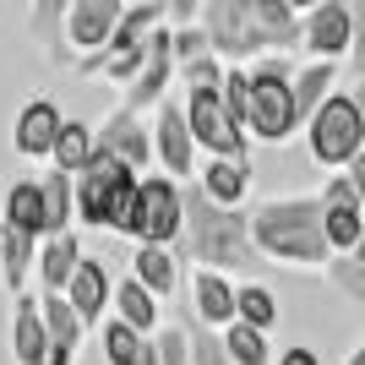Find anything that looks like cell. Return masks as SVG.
Wrapping results in <instances>:
<instances>
[{
  "label": "cell",
  "instance_id": "6da1fadb",
  "mask_svg": "<svg viewBox=\"0 0 365 365\" xmlns=\"http://www.w3.org/2000/svg\"><path fill=\"white\" fill-rule=\"evenodd\" d=\"M327 207L322 197H273L251 207V240L262 262L278 267H300V273H327L333 267V245H327Z\"/></svg>",
  "mask_w": 365,
  "mask_h": 365
},
{
  "label": "cell",
  "instance_id": "7a4b0ae2",
  "mask_svg": "<svg viewBox=\"0 0 365 365\" xmlns=\"http://www.w3.org/2000/svg\"><path fill=\"white\" fill-rule=\"evenodd\" d=\"M180 251L197 267H213V273H257L262 251L251 240V213L240 207H218L197 180L185 185V235Z\"/></svg>",
  "mask_w": 365,
  "mask_h": 365
},
{
  "label": "cell",
  "instance_id": "3957f363",
  "mask_svg": "<svg viewBox=\"0 0 365 365\" xmlns=\"http://www.w3.org/2000/svg\"><path fill=\"white\" fill-rule=\"evenodd\" d=\"M245 131L257 142H273V148H284L294 131H305L300 109H294L289 55H262V61L251 66V115H245Z\"/></svg>",
  "mask_w": 365,
  "mask_h": 365
},
{
  "label": "cell",
  "instance_id": "277c9868",
  "mask_svg": "<svg viewBox=\"0 0 365 365\" xmlns=\"http://www.w3.org/2000/svg\"><path fill=\"white\" fill-rule=\"evenodd\" d=\"M137 185H142L137 169H125L120 158H109V153L98 148V158L76 175V218L88 229H115V235H125Z\"/></svg>",
  "mask_w": 365,
  "mask_h": 365
},
{
  "label": "cell",
  "instance_id": "5b68a950",
  "mask_svg": "<svg viewBox=\"0 0 365 365\" xmlns=\"http://www.w3.org/2000/svg\"><path fill=\"white\" fill-rule=\"evenodd\" d=\"M305 153L317 169H349L365 153V115L354 104V93H333L327 104L305 125Z\"/></svg>",
  "mask_w": 365,
  "mask_h": 365
},
{
  "label": "cell",
  "instance_id": "8992f818",
  "mask_svg": "<svg viewBox=\"0 0 365 365\" xmlns=\"http://www.w3.org/2000/svg\"><path fill=\"white\" fill-rule=\"evenodd\" d=\"M185 235V185L169 175H142L137 202H131V224L125 240L137 245H180Z\"/></svg>",
  "mask_w": 365,
  "mask_h": 365
},
{
  "label": "cell",
  "instance_id": "52a82bcc",
  "mask_svg": "<svg viewBox=\"0 0 365 365\" xmlns=\"http://www.w3.org/2000/svg\"><path fill=\"white\" fill-rule=\"evenodd\" d=\"M185 120L207 158H251V131H245L224 104V88H191L185 93Z\"/></svg>",
  "mask_w": 365,
  "mask_h": 365
},
{
  "label": "cell",
  "instance_id": "ba28073f",
  "mask_svg": "<svg viewBox=\"0 0 365 365\" xmlns=\"http://www.w3.org/2000/svg\"><path fill=\"white\" fill-rule=\"evenodd\" d=\"M202 28L213 38V55L224 66H257L262 61V33H257V0H207Z\"/></svg>",
  "mask_w": 365,
  "mask_h": 365
},
{
  "label": "cell",
  "instance_id": "9c48e42d",
  "mask_svg": "<svg viewBox=\"0 0 365 365\" xmlns=\"http://www.w3.org/2000/svg\"><path fill=\"white\" fill-rule=\"evenodd\" d=\"M153 153H158V175L191 185L197 180V137H191V120H185V104L164 98L153 109Z\"/></svg>",
  "mask_w": 365,
  "mask_h": 365
},
{
  "label": "cell",
  "instance_id": "30bf717a",
  "mask_svg": "<svg viewBox=\"0 0 365 365\" xmlns=\"http://www.w3.org/2000/svg\"><path fill=\"white\" fill-rule=\"evenodd\" d=\"M131 11V0H76L71 11H66V49H71V66L109 49L115 28H120V16Z\"/></svg>",
  "mask_w": 365,
  "mask_h": 365
},
{
  "label": "cell",
  "instance_id": "8fae6325",
  "mask_svg": "<svg viewBox=\"0 0 365 365\" xmlns=\"http://www.w3.org/2000/svg\"><path fill=\"white\" fill-rule=\"evenodd\" d=\"M175 76H180V61H175V28H153V38H148V66H142L137 71V82H131V88H125V98L120 104L125 109H158L169 98V82H175Z\"/></svg>",
  "mask_w": 365,
  "mask_h": 365
},
{
  "label": "cell",
  "instance_id": "7c38bea8",
  "mask_svg": "<svg viewBox=\"0 0 365 365\" xmlns=\"http://www.w3.org/2000/svg\"><path fill=\"white\" fill-rule=\"evenodd\" d=\"M305 55H311V61H338V66L354 55L349 0H322L317 11H305Z\"/></svg>",
  "mask_w": 365,
  "mask_h": 365
},
{
  "label": "cell",
  "instance_id": "4fadbf2b",
  "mask_svg": "<svg viewBox=\"0 0 365 365\" xmlns=\"http://www.w3.org/2000/svg\"><path fill=\"white\" fill-rule=\"evenodd\" d=\"M98 148H104L109 158H120L125 169H137V175H153V164H158L148 120H142L137 109H125V104L115 109V115H104V125H98Z\"/></svg>",
  "mask_w": 365,
  "mask_h": 365
},
{
  "label": "cell",
  "instance_id": "5bb4252c",
  "mask_svg": "<svg viewBox=\"0 0 365 365\" xmlns=\"http://www.w3.org/2000/svg\"><path fill=\"white\" fill-rule=\"evenodd\" d=\"M322 207H327V245H333V257H349L360 251L365 240V207H360V191L349 185V175H333V180L322 185Z\"/></svg>",
  "mask_w": 365,
  "mask_h": 365
},
{
  "label": "cell",
  "instance_id": "9a60e30c",
  "mask_svg": "<svg viewBox=\"0 0 365 365\" xmlns=\"http://www.w3.org/2000/svg\"><path fill=\"white\" fill-rule=\"evenodd\" d=\"M61 104L55 98H44V93H33L28 104L16 109V125H11V148L22 153V158H38V164H49L55 158V142H61Z\"/></svg>",
  "mask_w": 365,
  "mask_h": 365
},
{
  "label": "cell",
  "instance_id": "2e32d148",
  "mask_svg": "<svg viewBox=\"0 0 365 365\" xmlns=\"http://www.w3.org/2000/svg\"><path fill=\"white\" fill-rule=\"evenodd\" d=\"M16 365H49V327H44V305L38 294H16L11 300V327H6Z\"/></svg>",
  "mask_w": 365,
  "mask_h": 365
},
{
  "label": "cell",
  "instance_id": "e0dca14e",
  "mask_svg": "<svg viewBox=\"0 0 365 365\" xmlns=\"http://www.w3.org/2000/svg\"><path fill=\"white\" fill-rule=\"evenodd\" d=\"M82 240H76V229L71 235H49L44 245H38V294H66L71 289V278H76V267H82Z\"/></svg>",
  "mask_w": 365,
  "mask_h": 365
},
{
  "label": "cell",
  "instance_id": "ac0fdd59",
  "mask_svg": "<svg viewBox=\"0 0 365 365\" xmlns=\"http://www.w3.org/2000/svg\"><path fill=\"white\" fill-rule=\"evenodd\" d=\"M191 322H207V327H235V284L213 267H197L191 273Z\"/></svg>",
  "mask_w": 365,
  "mask_h": 365
},
{
  "label": "cell",
  "instance_id": "d6986e66",
  "mask_svg": "<svg viewBox=\"0 0 365 365\" xmlns=\"http://www.w3.org/2000/svg\"><path fill=\"white\" fill-rule=\"evenodd\" d=\"M66 300L76 305V317L88 322V327H93V322H104V305H115V278H109V267L98 257H82V267H76Z\"/></svg>",
  "mask_w": 365,
  "mask_h": 365
},
{
  "label": "cell",
  "instance_id": "ffe728a7",
  "mask_svg": "<svg viewBox=\"0 0 365 365\" xmlns=\"http://www.w3.org/2000/svg\"><path fill=\"white\" fill-rule=\"evenodd\" d=\"M197 185L218 207H240V202L251 197V158H207V164L197 169Z\"/></svg>",
  "mask_w": 365,
  "mask_h": 365
},
{
  "label": "cell",
  "instance_id": "44dd1931",
  "mask_svg": "<svg viewBox=\"0 0 365 365\" xmlns=\"http://www.w3.org/2000/svg\"><path fill=\"white\" fill-rule=\"evenodd\" d=\"M76 0H33L28 6V38L44 49V61H71V49H66V11H71Z\"/></svg>",
  "mask_w": 365,
  "mask_h": 365
},
{
  "label": "cell",
  "instance_id": "7402d4cb",
  "mask_svg": "<svg viewBox=\"0 0 365 365\" xmlns=\"http://www.w3.org/2000/svg\"><path fill=\"white\" fill-rule=\"evenodd\" d=\"M131 278H137L148 294L169 300V294L180 289V262L169 245H137V257H131Z\"/></svg>",
  "mask_w": 365,
  "mask_h": 365
},
{
  "label": "cell",
  "instance_id": "603a6c76",
  "mask_svg": "<svg viewBox=\"0 0 365 365\" xmlns=\"http://www.w3.org/2000/svg\"><path fill=\"white\" fill-rule=\"evenodd\" d=\"M333 93H338V61L300 66V71H294V109H300V125H311V115H317Z\"/></svg>",
  "mask_w": 365,
  "mask_h": 365
},
{
  "label": "cell",
  "instance_id": "cb8c5ba5",
  "mask_svg": "<svg viewBox=\"0 0 365 365\" xmlns=\"http://www.w3.org/2000/svg\"><path fill=\"white\" fill-rule=\"evenodd\" d=\"M38 185H44V240L49 235H71V224H76V175L49 169Z\"/></svg>",
  "mask_w": 365,
  "mask_h": 365
},
{
  "label": "cell",
  "instance_id": "d4e9b609",
  "mask_svg": "<svg viewBox=\"0 0 365 365\" xmlns=\"http://www.w3.org/2000/svg\"><path fill=\"white\" fill-rule=\"evenodd\" d=\"M93 158H98V125H88V120H66V125H61V142H55V158H49V169L82 175Z\"/></svg>",
  "mask_w": 365,
  "mask_h": 365
},
{
  "label": "cell",
  "instance_id": "484cf974",
  "mask_svg": "<svg viewBox=\"0 0 365 365\" xmlns=\"http://www.w3.org/2000/svg\"><path fill=\"white\" fill-rule=\"evenodd\" d=\"M0 213H6V224H11V229H28V235H38V240H44V185H38V180L6 185Z\"/></svg>",
  "mask_w": 365,
  "mask_h": 365
},
{
  "label": "cell",
  "instance_id": "4316f807",
  "mask_svg": "<svg viewBox=\"0 0 365 365\" xmlns=\"http://www.w3.org/2000/svg\"><path fill=\"white\" fill-rule=\"evenodd\" d=\"M38 305H44L49 349H66V354H76V349H82V333H88V322L76 317V305L66 300V294H38Z\"/></svg>",
  "mask_w": 365,
  "mask_h": 365
},
{
  "label": "cell",
  "instance_id": "83f0119b",
  "mask_svg": "<svg viewBox=\"0 0 365 365\" xmlns=\"http://www.w3.org/2000/svg\"><path fill=\"white\" fill-rule=\"evenodd\" d=\"M115 317L125 327H137L142 338H153V327H158V294H148L137 278H125V284H115Z\"/></svg>",
  "mask_w": 365,
  "mask_h": 365
},
{
  "label": "cell",
  "instance_id": "f1b7e54d",
  "mask_svg": "<svg viewBox=\"0 0 365 365\" xmlns=\"http://www.w3.org/2000/svg\"><path fill=\"white\" fill-rule=\"evenodd\" d=\"M235 322L273 333L278 327V294L267 289V284H235Z\"/></svg>",
  "mask_w": 365,
  "mask_h": 365
},
{
  "label": "cell",
  "instance_id": "f546056e",
  "mask_svg": "<svg viewBox=\"0 0 365 365\" xmlns=\"http://www.w3.org/2000/svg\"><path fill=\"white\" fill-rule=\"evenodd\" d=\"M153 338H142L137 327H125L120 317L104 322V338H98V349H104V365H137L142 354H148Z\"/></svg>",
  "mask_w": 365,
  "mask_h": 365
},
{
  "label": "cell",
  "instance_id": "4dcf8cb0",
  "mask_svg": "<svg viewBox=\"0 0 365 365\" xmlns=\"http://www.w3.org/2000/svg\"><path fill=\"white\" fill-rule=\"evenodd\" d=\"M224 349H229V360H235V365H278L267 333H262V327H245V322L224 327Z\"/></svg>",
  "mask_w": 365,
  "mask_h": 365
},
{
  "label": "cell",
  "instance_id": "1f68e13d",
  "mask_svg": "<svg viewBox=\"0 0 365 365\" xmlns=\"http://www.w3.org/2000/svg\"><path fill=\"white\" fill-rule=\"evenodd\" d=\"M327 278H333V289H344L354 305H365V240H360V251H349V257H333Z\"/></svg>",
  "mask_w": 365,
  "mask_h": 365
},
{
  "label": "cell",
  "instance_id": "d6a6232c",
  "mask_svg": "<svg viewBox=\"0 0 365 365\" xmlns=\"http://www.w3.org/2000/svg\"><path fill=\"white\" fill-rule=\"evenodd\" d=\"M185 333H191V365H235L218 327H207V322H185Z\"/></svg>",
  "mask_w": 365,
  "mask_h": 365
},
{
  "label": "cell",
  "instance_id": "836d02e7",
  "mask_svg": "<svg viewBox=\"0 0 365 365\" xmlns=\"http://www.w3.org/2000/svg\"><path fill=\"white\" fill-rule=\"evenodd\" d=\"M213 55V38H207V28H175V61H180V71L185 66H197V61H207Z\"/></svg>",
  "mask_w": 365,
  "mask_h": 365
},
{
  "label": "cell",
  "instance_id": "e575fe53",
  "mask_svg": "<svg viewBox=\"0 0 365 365\" xmlns=\"http://www.w3.org/2000/svg\"><path fill=\"white\" fill-rule=\"evenodd\" d=\"M224 104H229V115L245 125V115H251V71H245V66H229L224 71Z\"/></svg>",
  "mask_w": 365,
  "mask_h": 365
},
{
  "label": "cell",
  "instance_id": "d590c367",
  "mask_svg": "<svg viewBox=\"0 0 365 365\" xmlns=\"http://www.w3.org/2000/svg\"><path fill=\"white\" fill-rule=\"evenodd\" d=\"M224 71H229V66L224 61H218V55H207V61H197V66H185V93H191V88H224Z\"/></svg>",
  "mask_w": 365,
  "mask_h": 365
},
{
  "label": "cell",
  "instance_id": "8d00e7d4",
  "mask_svg": "<svg viewBox=\"0 0 365 365\" xmlns=\"http://www.w3.org/2000/svg\"><path fill=\"white\" fill-rule=\"evenodd\" d=\"M158 354H164V365H191V333L185 327H164L158 333Z\"/></svg>",
  "mask_w": 365,
  "mask_h": 365
},
{
  "label": "cell",
  "instance_id": "74e56055",
  "mask_svg": "<svg viewBox=\"0 0 365 365\" xmlns=\"http://www.w3.org/2000/svg\"><path fill=\"white\" fill-rule=\"evenodd\" d=\"M349 11H354V55H349V66L365 82V0H349Z\"/></svg>",
  "mask_w": 365,
  "mask_h": 365
},
{
  "label": "cell",
  "instance_id": "f35d334b",
  "mask_svg": "<svg viewBox=\"0 0 365 365\" xmlns=\"http://www.w3.org/2000/svg\"><path fill=\"white\" fill-rule=\"evenodd\" d=\"M207 0H169V28H197Z\"/></svg>",
  "mask_w": 365,
  "mask_h": 365
},
{
  "label": "cell",
  "instance_id": "ab89813d",
  "mask_svg": "<svg viewBox=\"0 0 365 365\" xmlns=\"http://www.w3.org/2000/svg\"><path fill=\"white\" fill-rule=\"evenodd\" d=\"M278 365H322V354L311 344H289V349L278 354Z\"/></svg>",
  "mask_w": 365,
  "mask_h": 365
},
{
  "label": "cell",
  "instance_id": "60d3db41",
  "mask_svg": "<svg viewBox=\"0 0 365 365\" xmlns=\"http://www.w3.org/2000/svg\"><path fill=\"white\" fill-rule=\"evenodd\" d=\"M344 175H349V185H354V191H360V207H365V153H360V158H354L349 169H344Z\"/></svg>",
  "mask_w": 365,
  "mask_h": 365
},
{
  "label": "cell",
  "instance_id": "b9f144b4",
  "mask_svg": "<svg viewBox=\"0 0 365 365\" xmlns=\"http://www.w3.org/2000/svg\"><path fill=\"white\" fill-rule=\"evenodd\" d=\"M137 365H164V354H158V338H153V344H148V354H142Z\"/></svg>",
  "mask_w": 365,
  "mask_h": 365
},
{
  "label": "cell",
  "instance_id": "7bdbcfd3",
  "mask_svg": "<svg viewBox=\"0 0 365 365\" xmlns=\"http://www.w3.org/2000/svg\"><path fill=\"white\" fill-rule=\"evenodd\" d=\"M344 365H365V344H354V349H349V360H344Z\"/></svg>",
  "mask_w": 365,
  "mask_h": 365
},
{
  "label": "cell",
  "instance_id": "ee69618b",
  "mask_svg": "<svg viewBox=\"0 0 365 365\" xmlns=\"http://www.w3.org/2000/svg\"><path fill=\"white\" fill-rule=\"evenodd\" d=\"M289 6H294V11H300V16H305V11H317L322 0H289Z\"/></svg>",
  "mask_w": 365,
  "mask_h": 365
},
{
  "label": "cell",
  "instance_id": "f6af8a7d",
  "mask_svg": "<svg viewBox=\"0 0 365 365\" xmlns=\"http://www.w3.org/2000/svg\"><path fill=\"white\" fill-rule=\"evenodd\" d=\"M354 104H360V115H365V82H360V88H354Z\"/></svg>",
  "mask_w": 365,
  "mask_h": 365
},
{
  "label": "cell",
  "instance_id": "bcb514c9",
  "mask_svg": "<svg viewBox=\"0 0 365 365\" xmlns=\"http://www.w3.org/2000/svg\"><path fill=\"white\" fill-rule=\"evenodd\" d=\"M0 257H6V213H0Z\"/></svg>",
  "mask_w": 365,
  "mask_h": 365
}]
</instances>
